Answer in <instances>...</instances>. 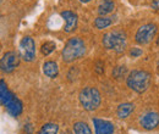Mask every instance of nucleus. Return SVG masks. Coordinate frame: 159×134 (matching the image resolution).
<instances>
[{"label": "nucleus", "mask_w": 159, "mask_h": 134, "mask_svg": "<svg viewBox=\"0 0 159 134\" xmlns=\"http://www.w3.org/2000/svg\"><path fill=\"white\" fill-rule=\"evenodd\" d=\"M126 67L125 66H116L114 70H113V77L114 78H121V77L125 76L126 73Z\"/></svg>", "instance_id": "obj_20"}, {"label": "nucleus", "mask_w": 159, "mask_h": 134, "mask_svg": "<svg viewBox=\"0 0 159 134\" xmlns=\"http://www.w3.org/2000/svg\"><path fill=\"white\" fill-rule=\"evenodd\" d=\"M82 4H87V2H89V1H92V0H80Z\"/></svg>", "instance_id": "obj_25"}, {"label": "nucleus", "mask_w": 159, "mask_h": 134, "mask_svg": "<svg viewBox=\"0 0 159 134\" xmlns=\"http://www.w3.org/2000/svg\"><path fill=\"white\" fill-rule=\"evenodd\" d=\"M157 32H158V28H157L156 24H153V23L143 24V26L139 27V31L136 32L135 40L139 45H146V44L151 43L153 39L156 38Z\"/></svg>", "instance_id": "obj_5"}, {"label": "nucleus", "mask_w": 159, "mask_h": 134, "mask_svg": "<svg viewBox=\"0 0 159 134\" xmlns=\"http://www.w3.org/2000/svg\"><path fill=\"white\" fill-rule=\"evenodd\" d=\"M135 110V105L132 102H124V104H120L118 106V110H116V115L119 118L124 119L126 117L131 115Z\"/></svg>", "instance_id": "obj_14"}, {"label": "nucleus", "mask_w": 159, "mask_h": 134, "mask_svg": "<svg viewBox=\"0 0 159 134\" xmlns=\"http://www.w3.org/2000/svg\"><path fill=\"white\" fill-rule=\"evenodd\" d=\"M62 134H71V133L69 131H65V132H62Z\"/></svg>", "instance_id": "obj_26"}, {"label": "nucleus", "mask_w": 159, "mask_h": 134, "mask_svg": "<svg viewBox=\"0 0 159 134\" xmlns=\"http://www.w3.org/2000/svg\"><path fill=\"white\" fill-rule=\"evenodd\" d=\"M58 131H59V126L49 122V123H45L44 126H42L38 134H58Z\"/></svg>", "instance_id": "obj_17"}, {"label": "nucleus", "mask_w": 159, "mask_h": 134, "mask_svg": "<svg viewBox=\"0 0 159 134\" xmlns=\"http://www.w3.org/2000/svg\"><path fill=\"white\" fill-rule=\"evenodd\" d=\"M129 54H130L131 58H139V56H141V55L143 54V51H142L139 48H136V46H135V48H131V49H130V53H129Z\"/></svg>", "instance_id": "obj_21"}, {"label": "nucleus", "mask_w": 159, "mask_h": 134, "mask_svg": "<svg viewBox=\"0 0 159 134\" xmlns=\"http://www.w3.org/2000/svg\"><path fill=\"white\" fill-rule=\"evenodd\" d=\"M139 124L142 128L147 129V131H152L154 128H157L159 126V114L158 112H146L144 115L139 117Z\"/></svg>", "instance_id": "obj_9"}, {"label": "nucleus", "mask_w": 159, "mask_h": 134, "mask_svg": "<svg viewBox=\"0 0 159 134\" xmlns=\"http://www.w3.org/2000/svg\"><path fill=\"white\" fill-rule=\"evenodd\" d=\"M9 94H10V90L7 89V85H6L5 80L1 79V80H0V101L2 102Z\"/></svg>", "instance_id": "obj_19"}, {"label": "nucleus", "mask_w": 159, "mask_h": 134, "mask_svg": "<svg viewBox=\"0 0 159 134\" xmlns=\"http://www.w3.org/2000/svg\"><path fill=\"white\" fill-rule=\"evenodd\" d=\"M43 73L49 78H57L59 75V67L55 61H45L43 63Z\"/></svg>", "instance_id": "obj_12"}, {"label": "nucleus", "mask_w": 159, "mask_h": 134, "mask_svg": "<svg viewBox=\"0 0 159 134\" xmlns=\"http://www.w3.org/2000/svg\"><path fill=\"white\" fill-rule=\"evenodd\" d=\"M86 54V44L84 41L79 37L70 38L62 51H61V58L64 62H74L75 60H79Z\"/></svg>", "instance_id": "obj_1"}, {"label": "nucleus", "mask_w": 159, "mask_h": 134, "mask_svg": "<svg viewBox=\"0 0 159 134\" xmlns=\"http://www.w3.org/2000/svg\"><path fill=\"white\" fill-rule=\"evenodd\" d=\"M25 132H26V134H32L33 129H32V124L31 123L25 124Z\"/></svg>", "instance_id": "obj_24"}, {"label": "nucleus", "mask_w": 159, "mask_h": 134, "mask_svg": "<svg viewBox=\"0 0 159 134\" xmlns=\"http://www.w3.org/2000/svg\"><path fill=\"white\" fill-rule=\"evenodd\" d=\"M21 55L17 51H6L0 60V67L4 73H11L20 65Z\"/></svg>", "instance_id": "obj_6"}, {"label": "nucleus", "mask_w": 159, "mask_h": 134, "mask_svg": "<svg viewBox=\"0 0 159 134\" xmlns=\"http://www.w3.org/2000/svg\"><path fill=\"white\" fill-rule=\"evenodd\" d=\"M94 124V132L96 134H113L114 133V124L109 121L93 118L92 119Z\"/></svg>", "instance_id": "obj_10"}, {"label": "nucleus", "mask_w": 159, "mask_h": 134, "mask_svg": "<svg viewBox=\"0 0 159 134\" xmlns=\"http://www.w3.org/2000/svg\"><path fill=\"white\" fill-rule=\"evenodd\" d=\"M96 71H97V73H99V75H102V73L104 72V63H103L102 61H98V62L96 63Z\"/></svg>", "instance_id": "obj_22"}, {"label": "nucleus", "mask_w": 159, "mask_h": 134, "mask_svg": "<svg viewBox=\"0 0 159 134\" xmlns=\"http://www.w3.org/2000/svg\"><path fill=\"white\" fill-rule=\"evenodd\" d=\"M21 58H23L26 62H32L36 58V43L33 38L31 37H25L21 39L20 45H19Z\"/></svg>", "instance_id": "obj_7"}, {"label": "nucleus", "mask_w": 159, "mask_h": 134, "mask_svg": "<svg viewBox=\"0 0 159 134\" xmlns=\"http://www.w3.org/2000/svg\"><path fill=\"white\" fill-rule=\"evenodd\" d=\"M102 44L108 50L122 53V51H125V49L127 46L126 34L121 31H113V32L105 33L102 39Z\"/></svg>", "instance_id": "obj_4"}, {"label": "nucleus", "mask_w": 159, "mask_h": 134, "mask_svg": "<svg viewBox=\"0 0 159 134\" xmlns=\"http://www.w3.org/2000/svg\"><path fill=\"white\" fill-rule=\"evenodd\" d=\"M151 6H152L153 10L159 11V0H152L151 1Z\"/></svg>", "instance_id": "obj_23"}, {"label": "nucleus", "mask_w": 159, "mask_h": 134, "mask_svg": "<svg viewBox=\"0 0 159 134\" xmlns=\"http://www.w3.org/2000/svg\"><path fill=\"white\" fill-rule=\"evenodd\" d=\"M79 100L81 106L87 111H94L99 107L102 96L99 90L94 87H86L79 94Z\"/></svg>", "instance_id": "obj_3"}, {"label": "nucleus", "mask_w": 159, "mask_h": 134, "mask_svg": "<svg viewBox=\"0 0 159 134\" xmlns=\"http://www.w3.org/2000/svg\"><path fill=\"white\" fill-rule=\"evenodd\" d=\"M60 15H61V17L65 21V27H64L65 32H67V33L72 32L76 28V26H77V19H79L77 15L75 12H72V11H69V10L61 11Z\"/></svg>", "instance_id": "obj_11"}, {"label": "nucleus", "mask_w": 159, "mask_h": 134, "mask_svg": "<svg viewBox=\"0 0 159 134\" xmlns=\"http://www.w3.org/2000/svg\"><path fill=\"white\" fill-rule=\"evenodd\" d=\"M158 44H159V39H158Z\"/></svg>", "instance_id": "obj_27"}, {"label": "nucleus", "mask_w": 159, "mask_h": 134, "mask_svg": "<svg viewBox=\"0 0 159 134\" xmlns=\"http://www.w3.org/2000/svg\"><path fill=\"white\" fill-rule=\"evenodd\" d=\"M55 48H57V44L54 41H52V40H48V41H45V43L42 44L40 51H42V54L44 56H48V55H50L55 50Z\"/></svg>", "instance_id": "obj_18"}, {"label": "nucleus", "mask_w": 159, "mask_h": 134, "mask_svg": "<svg viewBox=\"0 0 159 134\" xmlns=\"http://www.w3.org/2000/svg\"><path fill=\"white\" fill-rule=\"evenodd\" d=\"M126 83H127V87L131 90H134L139 94H142L151 85V75L147 71L134 70L129 73Z\"/></svg>", "instance_id": "obj_2"}, {"label": "nucleus", "mask_w": 159, "mask_h": 134, "mask_svg": "<svg viewBox=\"0 0 159 134\" xmlns=\"http://www.w3.org/2000/svg\"><path fill=\"white\" fill-rule=\"evenodd\" d=\"M93 24L97 29H104V28H108L109 26L113 24V19L108 17V16H99V17L94 19Z\"/></svg>", "instance_id": "obj_15"}, {"label": "nucleus", "mask_w": 159, "mask_h": 134, "mask_svg": "<svg viewBox=\"0 0 159 134\" xmlns=\"http://www.w3.org/2000/svg\"><path fill=\"white\" fill-rule=\"evenodd\" d=\"M115 9V2L114 0H102L98 5V14L99 16H107L111 14Z\"/></svg>", "instance_id": "obj_13"}, {"label": "nucleus", "mask_w": 159, "mask_h": 134, "mask_svg": "<svg viewBox=\"0 0 159 134\" xmlns=\"http://www.w3.org/2000/svg\"><path fill=\"white\" fill-rule=\"evenodd\" d=\"M74 133L75 134H92L89 126L84 122H76L74 124Z\"/></svg>", "instance_id": "obj_16"}, {"label": "nucleus", "mask_w": 159, "mask_h": 134, "mask_svg": "<svg viewBox=\"0 0 159 134\" xmlns=\"http://www.w3.org/2000/svg\"><path fill=\"white\" fill-rule=\"evenodd\" d=\"M2 106H5L7 114L10 116H12V117L20 116L22 114V110H23L22 101L14 93H10L9 94V96L6 97V100L4 101Z\"/></svg>", "instance_id": "obj_8"}]
</instances>
